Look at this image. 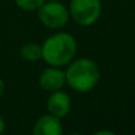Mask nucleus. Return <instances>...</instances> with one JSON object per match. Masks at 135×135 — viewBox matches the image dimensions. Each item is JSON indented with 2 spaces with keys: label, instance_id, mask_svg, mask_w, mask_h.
<instances>
[{
  "label": "nucleus",
  "instance_id": "obj_1",
  "mask_svg": "<svg viewBox=\"0 0 135 135\" xmlns=\"http://www.w3.org/2000/svg\"><path fill=\"white\" fill-rule=\"evenodd\" d=\"M41 53V58L49 66L62 68L74 60L77 54V41L70 33L57 32L42 42Z\"/></svg>",
  "mask_w": 135,
  "mask_h": 135
},
{
  "label": "nucleus",
  "instance_id": "obj_12",
  "mask_svg": "<svg viewBox=\"0 0 135 135\" xmlns=\"http://www.w3.org/2000/svg\"><path fill=\"white\" fill-rule=\"evenodd\" d=\"M97 135H102V134H109V135H114V132L113 131H98V132H95Z\"/></svg>",
  "mask_w": 135,
  "mask_h": 135
},
{
  "label": "nucleus",
  "instance_id": "obj_5",
  "mask_svg": "<svg viewBox=\"0 0 135 135\" xmlns=\"http://www.w3.org/2000/svg\"><path fill=\"white\" fill-rule=\"evenodd\" d=\"M46 110L54 117H58L61 119L65 118L72 110V99L69 94L62 91V89L50 91L46 99Z\"/></svg>",
  "mask_w": 135,
  "mask_h": 135
},
{
  "label": "nucleus",
  "instance_id": "obj_8",
  "mask_svg": "<svg viewBox=\"0 0 135 135\" xmlns=\"http://www.w3.org/2000/svg\"><path fill=\"white\" fill-rule=\"evenodd\" d=\"M20 56L27 62H37L42 57L41 45L37 44V42H33V41L25 42L20 49Z\"/></svg>",
  "mask_w": 135,
  "mask_h": 135
},
{
  "label": "nucleus",
  "instance_id": "obj_9",
  "mask_svg": "<svg viewBox=\"0 0 135 135\" xmlns=\"http://www.w3.org/2000/svg\"><path fill=\"white\" fill-rule=\"evenodd\" d=\"M45 3V0H15V4L27 12H32V11H37L42 4Z\"/></svg>",
  "mask_w": 135,
  "mask_h": 135
},
{
  "label": "nucleus",
  "instance_id": "obj_6",
  "mask_svg": "<svg viewBox=\"0 0 135 135\" xmlns=\"http://www.w3.org/2000/svg\"><path fill=\"white\" fill-rule=\"evenodd\" d=\"M38 85L46 91H56L66 85L65 70L57 66H48L38 76Z\"/></svg>",
  "mask_w": 135,
  "mask_h": 135
},
{
  "label": "nucleus",
  "instance_id": "obj_10",
  "mask_svg": "<svg viewBox=\"0 0 135 135\" xmlns=\"http://www.w3.org/2000/svg\"><path fill=\"white\" fill-rule=\"evenodd\" d=\"M6 131V120L3 118V115L0 114V134H3Z\"/></svg>",
  "mask_w": 135,
  "mask_h": 135
},
{
  "label": "nucleus",
  "instance_id": "obj_7",
  "mask_svg": "<svg viewBox=\"0 0 135 135\" xmlns=\"http://www.w3.org/2000/svg\"><path fill=\"white\" fill-rule=\"evenodd\" d=\"M62 132H64V126L61 118L54 117L49 113L41 115L33 126L35 135H61Z\"/></svg>",
  "mask_w": 135,
  "mask_h": 135
},
{
  "label": "nucleus",
  "instance_id": "obj_4",
  "mask_svg": "<svg viewBox=\"0 0 135 135\" xmlns=\"http://www.w3.org/2000/svg\"><path fill=\"white\" fill-rule=\"evenodd\" d=\"M37 17L38 21L49 29H60L70 20L69 9L60 2L44 3L37 9Z\"/></svg>",
  "mask_w": 135,
  "mask_h": 135
},
{
  "label": "nucleus",
  "instance_id": "obj_2",
  "mask_svg": "<svg viewBox=\"0 0 135 135\" xmlns=\"http://www.w3.org/2000/svg\"><path fill=\"white\" fill-rule=\"evenodd\" d=\"M99 78L101 72L97 62L88 57L70 61L65 70L66 85L78 93H86L94 89L99 82Z\"/></svg>",
  "mask_w": 135,
  "mask_h": 135
},
{
  "label": "nucleus",
  "instance_id": "obj_11",
  "mask_svg": "<svg viewBox=\"0 0 135 135\" xmlns=\"http://www.w3.org/2000/svg\"><path fill=\"white\" fill-rule=\"evenodd\" d=\"M4 90H6V84H4V80H3L2 77H0V98L3 97Z\"/></svg>",
  "mask_w": 135,
  "mask_h": 135
},
{
  "label": "nucleus",
  "instance_id": "obj_3",
  "mask_svg": "<svg viewBox=\"0 0 135 135\" xmlns=\"http://www.w3.org/2000/svg\"><path fill=\"white\" fill-rule=\"evenodd\" d=\"M69 15L81 27H90L98 21L102 13L101 0H70Z\"/></svg>",
  "mask_w": 135,
  "mask_h": 135
}]
</instances>
